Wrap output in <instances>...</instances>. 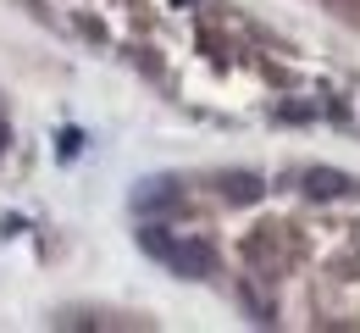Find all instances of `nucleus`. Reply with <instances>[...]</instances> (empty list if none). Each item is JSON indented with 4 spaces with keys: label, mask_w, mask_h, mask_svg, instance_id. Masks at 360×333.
I'll return each instance as SVG.
<instances>
[{
    "label": "nucleus",
    "mask_w": 360,
    "mask_h": 333,
    "mask_svg": "<svg viewBox=\"0 0 360 333\" xmlns=\"http://www.w3.org/2000/svg\"><path fill=\"white\" fill-rule=\"evenodd\" d=\"M139 250L155 256V261H161L167 272H178V278H205V272H211V244L178 239V234H167V228H155V222L139 228Z\"/></svg>",
    "instance_id": "1"
},
{
    "label": "nucleus",
    "mask_w": 360,
    "mask_h": 333,
    "mask_svg": "<svg viewBox=\"0 0 360 333\" xmlns=\"http://www.w3.org/2000/svg\"><path fill=\"white\" fill-rule=\"evenodd\" d=\"M305 189H311L316 200H333V194L349 189V178H344V172H327V167H316V172H305Z\"/></svg>",
    "instance_id": "2"
},
{
    "label": "nucleus",
    "mask_w": 360,
    "mask_h": 333,
    "mask_svg": "<svg viewBox=\"0 0 360 333\" xmlns=\"http://www.w3.org/2000/svg\"><path fill=\"white\" fill-rule=\"evenodd\" d=\"M255 194H261L255 178H227V200H255Z\"/></svg>",
    "instance_id": "3"
},
{
    "label": "nucleus",
    "mask_w": 360,
    "mask_h": 333,
    "mask_svg": "<svg viewBox=\"0 0 360 333\" xmlns=\"http://www.w3.org/2000/svg\"><path fill=\"white\" fill-rule=\"evenodd\" d=\"M78 139H84V134H78V128H67V134L56 139V150H61V156H72V150H78Z\"/></svg>",
    "instance_id": "4"
},
{
    "label": "nucleus",
    "mask_w": 360,
    "mask_h": 333,
    "mask_svg": "<svg viewBox=\"0 0 360 333\" xmlns=\"http://www.w3.org/2000/svg\"><path fill=\"white\" fill-rule=\"evenodd\" d=\"M0 150H6V122H0Z\"/></svg>",
    "instance_id": "5"
}]
</instances>
